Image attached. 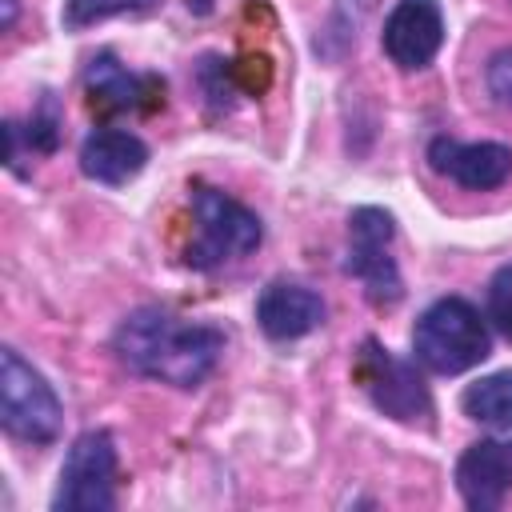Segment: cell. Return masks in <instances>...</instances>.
Instances as JSON below:
<instances>
[{
  "label": "cell",
  "mask_w": 512,
  "mask_h": 512,
  "mask_svg": "<svg viewBox=\"0 0 512 512\" xmlns=\"http://www.w3.org/2000/svg\"><path fill=\"white\" fill-rule=\"evenodd\" d=\"M84 92L104 112H152L164 104V80L132 72L112 52H96L84 68Z\"/></svg>",
  "instance_id": "obj_11"
},
{
  "label": "cell",
  "mask_w": 512,
  "mask_h": 512,
  "mask_svg": "<svg viewBox=\"0 0 512 512\" xmlns=\"http://www.w3.org/2000/svg\"><path fill=\"white\" fill-rule=\"evenodd\" d=\"M16 20V0H4V28H12Z\"/></svg>",
  "instance_id": "obj_19"
},
{
  "label": "cell",
  "mask_w": 512,
  "mask_h": 512,
  "mask_svg": "<svg viewBox=\"0 0 512 512\" xmlns=\"http://www.w3.org/2000/svg\"><path fill=\"white\" fill-rule=\"evenodd\" d=\"M56 512H112L116 508V440L108 428H88L72 440L52 492Z\"/></svg>",
  "instance_id": "obj_6"
},
{
  "label": "cell",
  "mask_w": 512,
  "mask_h": 512,
  "mask_svg": "<svg viewBox=\"0 0 512 512\" xmlns=\"http://www.w3.org/2000/svg\"><path fill=\"white\" fill-rule=\"evenodd\" d=\"M356 380L364 384L376 412H384L400 424H428L432 420V392H428L416 360H400L396 352H388L372 336L360 344Z\"/></svg>",
  "instance_id": "obj_7"
},
{
  "label": "cell",
  "mask_w": 512,
  "mask_h": 512,
  "mask_svg": "<svg viewBox=\"0 0 512 512\" xmlns=\"http://www.w3.org/2000/svg\"><path fill=\"white\" fill-rule=\"evenodd\" d=\"M428 168L468 192H492L512 176V148L500 140H452L432 136L428 140Z\"/></svg>",
  "instance_id": "obj_9"
},
{
  "label": "cell",
  "mask_w": 512,
  "mask_h": 512,
  "mask_svg": "<svg viewBox=\"0 0 512 512\" xmlns=\"http://www.w3.org/2000/svg\"><path fill=\"white\" fill-rule=\"evenodd\" d=\"M144 164H148V144L128 128H96L80 144V172L108 188L136 180Z\"/></svg>",
  "instance_id": "obj_13"
},
{
  "label": "cell",
  "mask_w": 512,
  "mask_h": 512,
  "mask_svg": "<svg viewBox=\"0 0 512 512\" xmlns=\"http://www.w3.org/2000/svg\"><path fill=\"white\" fill-rule=\"evenodd\" d=\"M192 216H196V236L184 248V264L196 272H216L256 252L264 240L260 216L236 196H228L224 188L192 184Z\"/></svg>",
  "instance_id": "obj_3"
},
{
  "label": "cell",
  "mask_w": 512,
  "mask_h": 512,
  "mask_svg": "<svg viewBox=\"0 0 512 512\" xmlns=\"http://www.w3.org/2000/svg\"><path fill=\"white\" fill-rule=\"evenodd\" d=\"M512 488V432L472 440L456 460V492L472 512H496Z\"/></svg>",
  "instance_id": "obj_10"
},
{
  "label": "cell",
  "mask_w": 512,
  "mask_h": 512,
  "mask_svg": "<svg viewBox=\"0 0 512 512\" xmlns=\"http://www.w3.org/2000/svg\"><path fill=\"white\" fill-rule=\"evenodd\" d=\"M488 352H492L488 316H480V308L464 296L432 300L412 328V356L436 376H460L480 360H488Z\"/></svg>",
  "instance_id": "obj_2"
},
{
  "label": "cell",
  "mask_w": 512,
  "mask_h": 512,
  "mask_svg": "<svg viewBox=\"0 0 512 512\" xmlns=\"http://www.w3.org/2000/svg\"><path fill=\"white\" fill-rule=\"evenodd\" d=\"M160 0H64V28L68 32H80V28H92L108 16H140V12H152Z\"/></svg>",
  "instance_id": "obj_15"
},
{
  "label": "cell",
  "mask_w": 512,
  "mask_h": 512,
  "mask_svg": "<svg viewBox=\"0 0 512 512\" xmlns=\"http://www.w3.org/2000/svg\"><path fill=\"white\" fill-rule=\"evenodd\" d=\"M460 408L468 420H476L484 428L512 432V368H500V372L472 380L460 392Z\"/></svg>",
  "instance_id": "obj_14"
},
{
  "label": "cell",
  "mask_w": 512,
  "mask_h": 512,
  "mask_svg": "<svg viewBox=\"0 0 512 512\" xmlns=\"http://www.w3.org/2000/svg\"><path fill=\"white\" fill-rule=\"evenodd\" d=\"M60 124H64V120H60V104H56V96L48 92V96L36 104V112L28 116V124H20V136L28 140L32 152H44V156H48V152L60 148V136H64Z\"/></svg>",
  "instance_id": "obj_16"
},
{
  "label": "cell",
  "mask_w": 512,
  "mask_h": 512,
  "mask_svg": "<svg viewBox=\"0 0 512 512\" xmlns=\"http://www.w3.org/2000/svg\"><path fill=\"white\" fill-rule=\"evenodd\" d=\"M0 424L24 444H52L64 428V404L56 388L12 344L0 348Z\"/></svg>",
  "instance_id": "obj_4"
},
{
  "label": "cell",
  "mask_w": 512,
  "mask_h": 512,
  "mask_svg": "<svg viewBox=\"0 0 512 512\" xmlns=\"http://www.w3.org/2000/svg\"><path fill=\"white\" fill-rule=\"evenodd\" d=\"M484 88H488V96L500 108L512 112V48H500V52L488 56V64H484Z\"/></svg>",
  "instance_id": "obj_18"
},
{
  "label": "cell",
  "mask_w": 512,
  "mask_h": 512,
  "mask_svg": "<svg viewBox=\"0 0 512 512\" xmlns=\"http://www.w3.org/2000/svg\"><path fill=\"white\" fill-rule=\"evenodd\" d=\"M224 344V328L184 320L160 304L132 308L112 332V352L128 372L172 388H200L216 372Z\"/></svg>",
  "instance_id": "obj_1"
},
{
  "label": "cell",
  "mask_w": 512,
  "mask_h": 512,
  "mask_svg": "<svg viewBox=\"0 0 512 512\" xmlns=\"http://www.w3.org/2000/svg\"><path fill=\"white\" fill-rule=\"evenodd\" d=\"M444 44V12L436 0H396L384 16L380 48L400 72H420Z\"/></svg>",
  "instance_id": "obj_8"
},
{
  "label": "cell",
  "mask_w": 512,
  "mask_h": 512,
  "mask_svg": "<svg viewBox=\"0 0 512 512\" xmlns=\"http://www.w3.org/2000/svg\"><path fill=\"white\" fill-rule=\"evenodd\" d=\"M396 240V220L392 212L376 204H360L348 212V252H344V272L364 284L368 304L392 308L404 296V280L392 256Z\"/></svg>",
  "instance_id": "obj_5"
},
{
  "label": "cell",
  "mask_w": 512,
  "mask_h": 512,
  "mask_svg": "<svg viewBox=\"0 0 512 512\" xmlns=\"http://www.w3.org/2000/svg\"><path fill=\"white\" fill-rule=\"evenodd\" d=\"M488 324L512 340V264H500L488 280Z\"/></svg>",
  "instance_id": "obj_17"
},
{
  "label": "cell",
  "mask_w": 512,
  "mask_h": 512,
  "mask_svg": "<svg viewBox=\"0 0 512 512\" xmlns=\"http://www.w3.org/2000/svg\"><path fill=\"white\" fill-rule=\"evenodd\" d=\"M324 316H328L324 296L308 284H296V280H272L256 296V324L276 344L316 332L324 324Z\"/></svg>",
  "instance_id": "obj_12"
}]
</instances>
